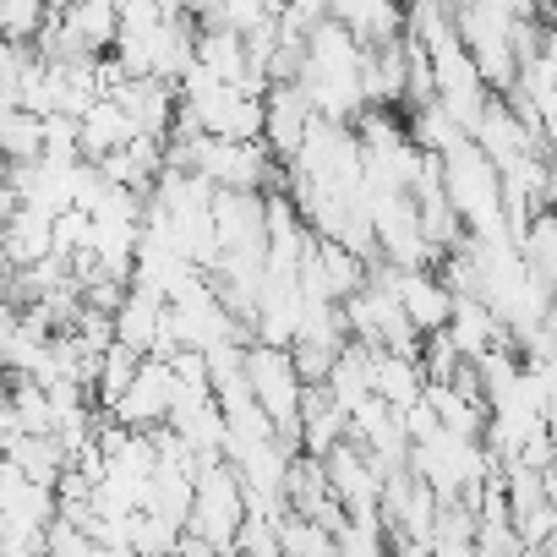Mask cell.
Returning a JSON list of instances; mask_svg holds the SVG:
<instances>
[{
	"instance_id": "6da1fadb",
	"label": "cell",
	"mask_w": 557,
	"mask_h": 557,
	"mask_svg": "<svg viewBox=\"0 0 557 557\" xmlns=\"http://www.w3.org/2000/svg\"><path fill=\"white\" fill-rule=\"evenodd\" d=\"M443 191H448L454 213L465 219V235H508L503 170L470 137H459L454 148H443Z\"/></svg>"
},
{
	"instance_id": "7a4b0ae2",
	"label": "cell",
	"mask_w": 557,
	"mask_h": 557,
	"mask_svg": "<svg viewBox=\"0 0 557 557\" xmlns=\"http://www.w3.org/2000/svg\"><path fill=\"white\" fill-rule=\"evenodd\" d=\"M492 465H497V459L486 454L481 437H465V432H448V426H437L432 437L410 443V470H416L437 497H470V503H475V486L486 481Z\"/></svg>"
},
{
	"instance_id": "3957f363",
	"label": "cell",
	"mask_w": 557,
	"mask_h": 557,
	"mask_svg": "<svg viewBox=\"0 0 557 557\" xmlns=\"http://www.w3.org/2000/svg\"><path fill=\"white\" fill-rule=\"evenodd\" d=\"M246 383H251V399L268 410L273 432L290 448H301V394H307V383L296 372L290 345H268V339L246 345Z\"/></svg>"
},
{
	"instance_id": "277c9868",
	"label": "cell",
	"mask_w": 557,
	"mask_h": 557,
	"mask_svg": "<svg viewBox=\"0 0 557 557\" xmlns=\"http://www.w3.org/2000/svg\"><path fill=\"white\" fill-rule=\"evenodd\" d=\"M246 519V492H240V470L230 459H208L197 470V492H191V519L186 530L208 535L213 552H230L235 546V530Z\"/></svg>"
},
{
	"instance_id": "5b68a950",
	"label": "cell",
	"mask_w": 557,
	"mask_h": 557,
	"mask_svg": "<svg viewBox=\"0 0 557 557\" xmlns=\"http://www.w3.org/2000/svg\"><path fill=\"white\" fill-rule=\"evenodd\" d=\"M454 28H459L465 50L475 55V66H481L486 88L508 94V88H513V77H519V55H513V17H508V12H497V7H486V0H470V7L454 17Z\"/></svg>"
},
{
	"instance_id": "8992f818",
	"label": "cell",
	"mask_w": 557,
	"mask_h": 557,
	"mask_svg": "<svg viewBox=\"0 0 557 557\" xmlns=\"http://www.w3.org/2000/svg\"><path fill=\"white\" fill-rule=\"evenodd\" d=\"M470 143H475V148H481L497 170H513L519 159L546 153V137H541V132H530V126L519 121V110H513L503 94H486L481 115L470 121Z\"/></svg>"
},
{
	"instance_id": "52a82bcc",
	"label": "cell",
	"mask_w": 557,
	"mask_h": 557,
	"mask_svg": "<svg viewBox=\"0 0 557 557\" xmlns=\"http://www.w3.org/2000/svg\"><path fill=\"white\" fill-rule=\"evenodd\" d=\"M170 405H175V367L164 356H143L137 377L126 383V394L110 405V416L132 432H153L170 421Z\"/></svg>"
},
{
	"instance_id": "ba28073f",
	"label": "cell",
	"mask_w": 557,
	"mask_h": 557,
	"mask_svg": "<svg viewBox=\"0 0 557 557\" xmlns=\"http://www.w3.org/2000/svg\"><path fill=\"white\" fill-rule=\"evenodd\" d=\"M323 470H329V486L334 497L345 503V513H383V465L361 448V443H334L323 454Z\"/></svg>"
},
{
	"instance_id": "9c48e42d",
	"label": "cell",
	"mask_w": 557,
	"mask_h": 557,
	"mask_svg": "<svg viewBox=\"0 0 557 557\" xmlns=\"http://www.w3.org/2000/svg\"><path fill=\"white\" fill-rule=\"evenodd\" d=\"M383 273H388V285L399 290V301H405V312H410V323L421 334L448 329V318H454V285H448L437 268H394V262H383Z\"/></svg>"
},
{
	"instance_id": "30bf717a",
	"label": "cell",
	"mask_w": 557,
	"mask_h": 557,
	"mask_svg": "<svg viewBox=\"0 0 557 557\" xmlns=\"http://www.w3.org/2000/svg\"><path fill=\"white\" fill-rule=\"evenodd\" d=\"M110 99L132 115L137 132H153V137H170L175 110H181V94H175L170 77H132V72H126V77L110 88Z\"/></svg>"
},
{
	"instance_id": "8fae6325",
	"label": "cell",
	"mask_w": 557,
	"mask_h": 557,
	"mask_svg": "<svg viewBox=\"0 0 557 557\" xmlns=\"http://www.w3.org/2000/svg\"><path fill=\"white\" fill-rule=\"evenodd\" d=\"M268 115H262V137H268V148L278 153V159H296V148H301V137H307V126H312V104H307V94H301V83H268Z\"/></svg>"
},
{
	"instance_id": "7c38bea8",
	"label": "cell",
	"mask_w": 557,
	"mask_h": 557,
	"mask_svg": "<svg viewBox=\"0 0 557 557\" xmlns=\"http://www.w3.org/2000/svg\"><path fill=\"white\" fill-rule=\"evenodd\" d=\"M448 334H454V345H459V356H486L492 345H513V334H508V323L481 301V296H454V318H448Z\"/></svg>"
},
{
	"instance_id": "4fadbf2b",
	"label": "cell",
	"mask_w": 557,
	"mask_h": 557,
	"mask_svg": "<svg viewBox=\"0 0 557 557\" xmlns=\"http://www.w3.org/2000/svg\"><path fill=\"white\" fill-rule=\"evenodd\" d=\"M137 137V126H132V115L110 99V94H99L83 115H77V143H83V159H104V153H115V148H126Z\"/></svg>"
},
{
	"instance_id": "5bb4252c",
	"label": "cell",
	"mask_w": 557,
	"mask_h": 557,
	"mask_svg": "<svg viewBox=\"0 0 557 557\" xmlns=\"http://www.w3.org/2000/svg\"><path fill=\"white\" fill-rule=\"evenodd\" d=\"M329 17H339L361 45H383L405 34V0H334Z\"/></svg>"
},
{
	"instance_id": "9a60e30c",
	"label": "cell",
	"mask_w": 557,
	"mask_h": 557,
	"mask_svg": "<svg viewBox=\"0 0 557 557\" xmlns=\"http://www.w3.org/2000/svg\"><path fill=\"white\" fill-rule=\"evenodd\" d=\"M372 394H383L394 410L416 405V399L426 394L421 356H405V350H372Z\"/></svg>"
},
{
	"instance_id": "2e32d148",
	"label": "cell",
	"mask_w": 557,
	"mask_h": 557,
	"mask_svg": "<svg viewBox=\"0 0 557 557\" xmlns=\"http://www.w3.org/2000/svg\"><path fill=\"white\" fill-rule=\"evenodd\" d=\"M197 61H202L213 77H224V83H240V77L251 72L246 34H240V28H230V23H208V28H197Z\"/></svg>"
},
{
	"instance_id": "e0dca14e",
	"label": "cell",
	"mask_w": 557,
	"mask_h": 557,
	"mask_svg": "<svg viewBox=\"0 0 557 557\" xmlns=\"http://www.w3.org/2000/svg\"><path fill=\"white\" fill-rule=\"evenodd\" d=\"M137 367H143V350H132V345L115 339V345L99 356V372H94V383H88V399L110 410V405L126 394V383L137 377Z\"/></svg>"
},
{
	"instance_id": "ac0fdd59",
	"label": "cell",
	"mask_w": 557,
	"mask_h": 557,
	"mask_svg": "<svg viewBox=\"0 0 557 557\" xmlns=\"http://www.w3.org/2000/svg\"><path fill=\"white\" fill-rule=\"evenodd\" d=\"M519 251H524V262L535 268V278H546V285L557 290V213H552V208H541V213L524 224Z\"/></svg>"
},
{
	"instance_id": "d6986e66",
	"label": "cell",
	"mask_w": 557,
	"mask_h": 557,
	"mask_svg": "<svg viewBox=\"0 0 557 557\" xmlns=\"http://www.w3.org/2000/svg\"><path fill=\"white\" fill-rule=\"evenodd\" d=\"M278 552H296V557H329L334 552V530L312 513H285L278 519Z\"/></svg>"
},
{
	"instance_id": "ffe728a7",
	"label": "cell",
	"mask_w": 557,
	"mask_h": 557,
	"mask_svg": "<svg viewBox=\"0 0 557 557\" xmlns=\"http://www.w3.org/2000/svg\"><path fill=\"white\" fill-rule=\"evenodd\" d=\"M88 246H94V213H88V208H77V202H72V208H61V213H55V257H66V262H72V257H77V251H88Z\"/></svg>"
},
{
	"instance_id": "44dd1931",
	"label": "cell",
	"mask_w": 557,
	"mask_h": 557,
	"mask_svg": "<svg viewBox=\"0 0 557 557\" xmlns=\"http://www.w3.org/2000/svg\"><path fill=\"white\" fill-rule=\"evenodd\" d=\"M235 552H278V524L262 513H246L235 530Z\"/></svg>"
}]
</instances>
